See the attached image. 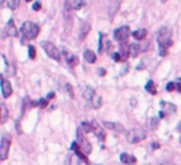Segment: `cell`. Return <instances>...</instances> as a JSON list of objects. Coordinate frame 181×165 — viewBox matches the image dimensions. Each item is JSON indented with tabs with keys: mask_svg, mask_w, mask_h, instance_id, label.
I'll list each match as a JSON object with an SVG mask.
<instances>
[{
	"mask_svg": "<svg viewBox=\"0 0 181 165\" xmlns=\"http://www.w3.org/2000/svg\"><path fill=\"white\" fill-rule=\"evenodd\" d=\"M140 52H142V45L136 44V43L130 44V57H137Z\"/></svg>",
	"mask_w": 181,
	"mask_h": 165,
	"instance_id": "20",
	"label": "cell"
},
{
	"mask_svg": "<svg viewBox=\"0 0 181 165\" xmlns=\"http://www.w3.org/2000/svg\"><path fill=\"white\" fill-rule=\"evenodd\" d=\"M160 165H175L174 162H170V161H164V162H161Z\"/></svg>",
	"mask_w": 181,
	"mask_h": 165,
	"instance_id": "42",
	"label": "cell"
},
{
	"mask_svg": "<svg viewBox=\"0 0 181 165\" xmlns=\"http://www.w3.org/2000/svg\"><path fill=\"white\" fill-rule=\"evenodd\" d=\"M106 73V71L105 69H99V75H105Z\"/></svg>",
	"mask_w": 181,
	"mask_h": 165,
	"instance_id": "44",
	"label": "cell"
},
{
	"mask_svg": "<svg viewBox=\"0 0 181 165\" xmlns=\"http://www.w3.org/2000/svg\"><path fill=\"white\" fill-rule=\"evenodd\" d=\"M77 143H78V146H79V148H81V151L84 152L85 155H89L90 152H92V147H90L89 141L85 138L82 128H78L77 130Z\"/></svg>",
	"mask_w": 181,
	"mask_h": 165,
	"instance_id": "3",
	"label": "cell"
},
{
	"mask_svg": "<svg viewBox=\"0 0 181 165\" xmlns=\"http://www.w3.org/2000/svg\"><path fill=\"white\" fill-rule=\"evenodd\" d=\"M88 104H89L92 109H99L101 106H102V97H101L99 95H95L89 100V103H88Z\"/></svg>",
	"mask_w": 181,
	"mask_h": 165,
	"instance_id": "16",
	"label": "cell"
},
{
	"mask_svg": "<svg viewBox=\"0 0 181 165\" xmlns=\"http://www.w3.org/2000/svg\"><path fill=\"white\" fill-rule=\"evenodd\" d=\"M71 150L75 152V155H77V157L81 159V161H84L86 165H89V161H88V158H86V155H85L84 152L81 151V148H79V146H78L77 141H74V143L71 144Z\"/></svg>",
	"mask_w": 181,
	"mask_h": 165,
	"instance_id": "10",
	"label": "cell"
},
{
	"mask_svg": "<svg viewBox=\"0 0 181 165\" xmlns=\"http://www.w3.org/2000/svg\"><path fill=\"white\" fill-rule=\"evenodd\" d=\"M119 54L122 55L123 61H126L127 57H130V44L122 43V44H120V52H119Z\"/></svg>",
	"mask_w": 181,
	"mask_h": 165,
	"instance_id": "15",
	"label": "cell"
},
{
	"mask_svg": "<svg viewBox=\"0 0 181 165\" xmlns=\"http://www.w3.org/2000/svg\"><path fill=\"white\" fill-rule=\"evenodd\" d=\"M84 4H85V1H74V0H68V1H65V9H67V12L79 10Z\"/></svg>",
	"mask_w": 181,
	"mask_h": 165,
	"instance_id": "13",
	"label": "cell"
},
{
	"mask_svg": "<svg viewBox=\"0 0 181 165\" xmlns=\"http://www.w3.org/2000/svg\"><path fill=\"white\" fill-rule=\"evenodd\" d=\"M7 116H9V114H7L6 106H4V104H0V124L7 120Z\"/></svg>",
	"mask_w": 181,
	"mask_h": 165,
	"instance_id": "25",
	"label": "cell"
},
{
	"mask_svg": "<svg viewBox=\"0 0 181 165\" xmlns=\"http://www.w3.org/2000/svg\"><path fill=\"white\" fill-rule=\"evenodd\" d=\"M166 89H167V92H173V90H177V83H175V82H168L167 86H166Z\"/></svg>",
	"mask_w": 181,
	"mask_h": 165,
	"instance_id": "33",
	"label": "cell"
},
{
	"mask_svg": "<svg viewBox=\"0 0 181 165\" xmlns=\"http://www.w3.org/2000/svg\"><path fill=\"white\" fill-rule=\"evenodd\" d=\"M90 31V24L89 23H82V25H81V35H79V40H84L86 35H88V32Z\"/></svg>",
	"mask_w": 181,
	"mask_h": 165,
	"instance_id": "19",
	"label": "cell"
},
{
	"mask_svg": "<svg viewBox=\"0 0 181 165\" xmlns=\"http://www.w3.org/2000/svg\"><path fill=\"white\" fill-rule=\"evenodd\" d=\"M0 81H3V75L1 73H0Z\"/></svg>",
	"mask_w": 181,
	"mask_h": 165,
	"instance_id": "47",
	"label": "cell"
},
{
	"mask_svg": "<svg viewBox=\"0 0 181 165\" xmlns=\"http://www.w3.org/2000/svg\"><path fill=\"white\" fill-rule=\"evenodd\" d=\"M157 43L161 48H170L173 45L171 41V28L170 27H161L157 32Z\"/></svg>",
	"mask_w": 181,
	"mask_h": 165,
	"instance_id": "2",
	"label": "cell"
},
{
	"mask_svg": "<svg viewBox=\"0 0 181 165\" xmlns=\"http://www.w3.org/2000/svg\"><path fill=\"white\" fill-rule=\"evenodd\" d=\"M41 9V3L40 1H35L34 4H33V10H40Z\"/></svg>",
	"mask_w": 181,
	"mask_h": 165,
	"instance_id": "38",
	"label": "cell"
},
{
	"mask_svg": "<svg viewBox=\"0 0 181 165\" xmlns=\"http://www.w3.org/2000/svg\"><path fill=\"white\" fill-rule=\"evenodd\" d=\"M120 6V3L119 1H115V3H110V12H109V16H110V19L115 16V13H116V9Z\"/></svg>",
	"mask_w": 181,
	"mask_h": 165,
	"instance_id": "28",
	"label": "cell"
},
{
	"mask_svg": "<svg viewBox=\"0 0 181 165\" xmlns=\"http://www.w3.org/2000/svg\"><path fill=\"white\" fill-rule=\"evenodd\" d=\"M101 35H99V52H102L105 51V44H104V38H105V34L102 32H99Z\"/></svg>",
	"mask_w": 181,
	"mask_h": 165,
	"instance_id": "32",
	"label": "cell"
},
{
	"mask_svg": "<svg viewBox=\"0 0 181 165\" xmlns=\"http://www.w3.org/2000/svg\"><path fill=\"white\" fill-rule=\"evenodd\" d=\"M38 104H40V107H45V106L48 104V99L45 97V99H41V100H38Z\"/></svg>",
	"mask_w": 181,
	"mask_h": 165,
	"instance_id": "36",
	"label": "cell"
},
{
	"mask_svg": "<svg viewBox=\"0 0 181 165\" xmlns=\"http://www.w3.org/2000/svg\"><path fill=\"white\" fill-rule=\"evenodd\" d=\"M166 116H167V114L164 113V112H160V119H164Z\"/></svg>",
	"mask_w": 181,
	"mask_h": 165,
	"instance_id": "43",
	"label": "cell"
},
{
	"mask_svg": "<svg viewBox=\"0 0 181 165\" xmlns=\"http://www.w3.org/2000/svg\"><path fill=\"white\" fill-rule=\"evenodd\" d=\"M129 35H130V28L127 27V25L119 27V28H116V30H115V32H113V37H115V40H116V41H119V43H126V40L129 38Z\"/></svg>",
	"mask_w": 181,
	"mask_h": 165,
	"instance_id": "7",
	"label": "cell"
},
{
	"mask_svg": "<svg viewBox=\"0 0 181 165\" xmlns=\"http://www.w3.org/2000/svg\"><path fill=\"white\" fill-rule=\"evenodd\" d=\"M84 58H85V61L86 62H89V63H93V62H96V55H95V52L92 50H86L84 52Z\"/></svg>",
	"mask_w": 181,
	"mask_h": 165,
	"instance_id": "17",
	"label": "cell"
},
{
	"mask_svg": "<svg viewBox=\"0 0 181 165\" xmlns=\"http://www.w3.org/2000/svg\"><path fill=\"white\" fill-rule=\"evenodd\" d=\"M175 83H177V90L181 93V78H180V81H178V82H175Z\"/></svg>",
	"mask_w": 181,
	"mask_h": 165,
	"instance_id": "40",
	"label": "cell"
},
{
	"mask_svg": "<svg viewBox=\"0 0 181 165\" xmlns=\"http://www.w3.org/2000/svg\"><path fill=\"white\" fill-rule=\"evenodd\" d=\"M159 147H160V144H159V143H153V144H151V148H153V150H157Z\"/></svg>",
	"mask_w": 181,
	"mask_h": 165,
	"instance_id": "41",
	"label": "cell"
},
{
	"mask_svg": "<svg viewBox=\"0 0 181 165\" xmlns=\"http://www.w3.org/2000/svg\"><path fill=\"white\" fill-rule=\"evenodd\" d=\"M81 128H82L84 133H90V131H93V124L89 123V121H82L81 123Z\"/></svg>",
	"mask_w": 181,
	"mask_h": 165,
	"instance_id": "24",
	"label": "cell"
},
{
	"mask_svg": "<svg viewBox=\"0 0 181 165\" xmlns=\"http://www.w3.org/2000/svg\"><path fill=\"white\" fill-rule=\"evenodd\" d=\"M120 161H122L123 164H126V165H135L136 164L135 157H133V155H130V154H126V152L120 154Z\"/></svg>",
	"mask_w": 181,
	"mask_h": 165,
	"instance_id": "14",
	"label": "cell"
},
{
	"mask_svg": "<svg viewBox=\"0 0 181 165\" xmlns=\"http://www.w3.org/2000/svg\"><path fill=\"white\" fill-rule=\"evenodd\" d=\"M146 90L149 92L150 95H156L157 93V90H156V85L153 81H149V82L146 83Z\"/></svg>",
	"mask_w": 181,
	"mask_h": 165,
	"instance_id": "27",
	"label": "cell"
},
{
	"mask_svg": "<svg viewBox=\"0 0 181 165\" xmlns=\"http://www.w3.org/2000/svg\"><path fill=\"white\" fill-rule=\"evenodd\" d=\"M112 59H113L115 62H122V61H123L122 55H120L119 52H113V54H112Z\"/></svg>",
	"mask_w": 181,
	"mask_h": 165,
	"instance_id": "34",
	"label": "cell"
},
{
	"mask_svg": "<svg viewBox=\"0 0 181 165\" xmlns=\"http://www.w3.org/2000/svg\"><path fill=\"white\" fill-rule=\"evenodd\" d=\"M132 35H133V38H135V40H144V38H146V35H147V31H146L144 28H142V30H136Z\"/></svg>",
	"mask_w": 181,
	"mask_h": 165,
	"instance_id": "23",
	"label": "cell"
},
{
	"mask_svg": "<svg viewBox=\"0 0 181 165\" xmlns=\"http://www.w3.org/2000/svg\"><path fill=\"white\" fill-rule=\"evenodd\" d=\"M52 97H54V93H52V92L48 96H47V99H48V100H50V99H52Z\"/></svg>",
	"mask_w": 181,
	"mask_h": 165,
	"instance_id": "45",
	"label": "cell"
},
{
	"mask_svg": "<svg viewBox=\"0 0 181 165\" xmlns=\"http://www.w3.org/2000/svg\"><path fill=\"white\" fill-rule=\"evenodd\" d=\"M81 164V159L78 158L77 155H70L67 158V165H79Z\"/></svg>",
	"mask_w": 181,
	"mask_h": 165,
	"instance_id": "26",
	"label": "cell"
},
{
	"mask_svg": "<svg viewBox=\"0 0 181 165\" xmlns=\"http://www.w3.org/2000/svg\"><path fill=\"white\" fill-rule=\"evenodd\" d=\"M177 131H181V123L178 124V126H177Z\"/></svg>",
	"mask_w": 181,
	"mask_h": 165,
	"instance_id": "46",
	"label": "cell"
},
{
	"mask_svg": "<svg viewBox=\"0 0 181 165\" xmlns=\"http://www.w3.org/2000/svg\"><path fill=\"white\" fill-rule=\"evenodd\" d=\"M65 89H67V93H68V95H70V97H74V92H72V86L71 85H70V83H67V85H65Z\"/></svg>",
	"mask_w": 181,
	"mask_h": 165,
	"instance_id": "35",
	"label": "cell"
},
{
	"mask_svg": "<svg viewBox=\"0 0 181 165\" xmlns=\"http://www.w3.org/2000/svg\"><path fill=\"white\" fill-rule=\"evenodd\" d=\"M20 31H21V35H23L24 40H34L38 35L40 27L33 21H26V23H23Z\"/></svg>",
	"mask_w": 181,
	"mask_h": 165,
	"instance_id": "1",
	"label": "cell"
},
{
	"mask_svg": "<svg viewBox=\"0 0 181 165\" xmlns=\"http://www.w3.org/2000/svg\"><path fill=\"white\" fill-rule=\"evenodd\" d=\"M1 93H3V97H10L12 93H13V88H12V83L7 79H3L1 81Z\"/></svg>",
	"mask_w": 181,
	"mask_h": 165,
	"instance_id": "11",
	"label": "cell"
},
{
	"mask_svg": "<svg viewBox=\"0 0 181 165\" xmlns=\"http://www.w3.org/2000/svg\"><path fill=\"white\" fill-rule=\"evenodd\" d=\"M180 143H181V137H180Z\"/></svg>",
	"mask_w": 181,
	"mask_h": 165,
	"instance_id": "48",
	"label": "cell"
},
{
	"mask_svg": "<svg viewBox=\"0 0 181 165\" xmlns=\"http://www.w3.org/2000/svg\"><path fill=\"white\" fill-rule=\"evenodd\" d=\"M146 138V131L144 128H140V127H136V128H132L127 134V140L132 144H136V143H140L142 140Z\"/></svg>",
	"mask_w": 181,
	"mask_h": 165,
	"instance_id": "6",
	"label": "cell"
},
{
	"mask_svg": "<svg viewBox=\"0 0 181 165\" xmlns=\"http://www.w3.org/2000/svg\"><path fill=\"white\" fill-rule=\"evenodd\" d=\"M3 37H17V28L14 25L13 20H9V23L6 24L3 30Z\"/></svg>",
	"mask_w": 181,
	"mask_h": 165,
	"instance_id": "8",
	"label": "cell"
},
{
	"mask_svg": "<svg viewBox=\"0 0 181 165\" xmlns=\"http://www.w3.org/2000/svg\"><path fill=\"white\" fill-rule=\"evenodd\" d=\"M160 104H161V107L164 109L163 112H164L166 114H168V113H174V112H175V106L173 104V103H168V102H161Z\"/></svg>",
	"mask_w": 181,
	"mask_h": 165,
	"instance_id": "18",
	"label": "cell"
},
{
	"mask_svg": "<svg viewBox=\"0 0 181 165\" xmlns=\"http://www.w3.org/2000/svg\"><path fill=\"white\" fill-rule=\"evenodd\" d=\"M10 147H12V137L6 134V135H3L1 143H0V161H4L9 158Z\"/></svg>",
	"mask_w": 181,
	"mask_h": 165,
	"instance_id": "5",
	"label": "cell"
},
{
	"mask_svg": "<svg viewBox=\"0 0 181 165\" xmlns=\"http://www.w3.org/2000/svg\"><path fill=\"white\" fill-rule=\"evenodd\" d=\"M105 51H108V52L112 51V43H110V41H106V43H105Z\"/></svg>",
	"mask_w": 181,
	"mask_h": 165,
	"instance_id": "37",
	"label": "cell"
},
{
	"mask_svg": "<svg viewBox=\"0 0 181 165\" xmlns=\"http://www.w3.org/2000/svg\"><path fill=\"white\" fill-rule=\"evenodd\" d=\"M41 47H43V50L45 51V54L50 58L55 59V61H59V59H61V54H59L57 45H54L52 43H50V41H43V43H41Z\"/></svg>",
	"mask_w": 181,
	"mask_h": 165,
	"instance_id": "4",
	"label": "cell"
},
{
	"mask_svg": "<svg viewBox=\"0 0 181 165\" xmlns=\"http://www.w3.org/2000/svg\"><path fill=\"white\" fill-rule=\"evenodd\" d=\"M82 93H84L85 99H86V100H88V102H89L90 99L93 97V96L96 95V93L93 92V89L90 88V86H84V92H82Z\"/></svg>",
	"mask_w": 181,
	"mask_h": 165,
	"instance_id": "21",
	"label": "cell"
},
{
	"mask_svg": "<svg viewBox=\"0 0 181 165\" xmlns=\"http://www.w3.org/2000/svg\"><path fill=\"white\" fill-rule=\"evenodd\" d=\"M62 54H64L65 61H67V63H68L70 66H77L78 63H79V58H78L77 55H74L72 52L64 50V51H62Z\"/></svg>",
	"mask_w": 181,
	"mask_h": 165,
	"instance_id": "9",
	"label": "cell"
},
{
	"mask_svg": "<svg viewBox=\"0 0 181 165\" xmlns=\"http://www.w3.org/2000/svg\"><path fill=\"white\" fill-rule=\"evenodd\" d=\"M92 124H93V133L96 134V137H98V138L104 141L105 137H106V134H105V131H104V130H102V128H101L99 126H96L95 123H92Z\"/></svg>",
	"mask_w": 181,
	"mask_h": 165,
	"instance_id": "22",
	"label": "cell"
},
{
	"mask_svg": "<svg viewBox=\"0 0 181 165\" xmlns=\"http://www.w3.org/2000/svg\"><path fill=\"white\" fill-rule=\"evenodd\" d=\"M149 127L151 130H156L159 127V120L157 119H149Z\"/></svg>",
	"mask_w": 181,
	"mask_h": 165,
	"instance_id": "31",
	"label": "cell"
},
{
	"mask_svg": "<svg viewBox=\"0 0 181 165\" xmlns=\"http://www.w3.org/2000/svg\"><path fill=\"white\" fill-rule=\"evenodd\" d=\"M102 124H104L106 128H109L112 131H116V133H122L125 131V128H123L122 124H119V123H113V121H102Z\"/></svg>",
	"mask_w": 181,
	"mask_h": 165,
	"instance_id": "12",
	"label": "cell"
},
{
	"mask_svg": "<svg viewBox=\"0 0 181 165\" xmlns=\"http://www.w3.org/2000/svg\"><path fill=\"white\" fill-rule=\"evenodd\" d=\"M35 55H37V51L34 48V45H30L28 47V58L30 59H35Z\"/></svg>",
	"mask_w": 181,
	"mask_h": 165,
	"instance_id": "29",
	"label": "cell"
},
{
	"mask_svg": "<svg viewBox=\"0 0 181 165\" xmlns=\"http://www.w3.org/2000/svg\"><path fill=\"white\" fill-rule=\"evenodd\" d=\"M7 6L10 7L12 10H14V9H17L20 6V1L19 0H10V1H7Z\"/></svg>",
	"mask_w": 181,
	"mask_h": 165,
	"instance_id": "30",
	"label": "cell"
},
{
	"mask_svg": "<svg viewBox=\"0 0 181 165\" xmlns=\"http://www.w3.org/2000/svg\"><path fill=\"white\" fill-rule=\"evenodd\" d=\"M166 54H167V50H166V48H161V47H160V55H161V57H164Z\"/></svg>",
	"mask_w": 181,
	"mask_h": 165,
	"instance_id": "39",
	"label": "cell"
}]
</instances>
